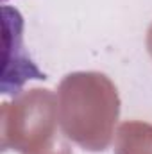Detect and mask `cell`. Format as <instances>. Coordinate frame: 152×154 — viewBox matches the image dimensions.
I'll list each match as a JSON object with an SVG mask.
<instances>
[{
  "mask_svg": "<svg viewBox=\"0 0 152 154\" xmlns=\"http://www.w3.org/2000/svg\"><path fill=\"white\" fill-rule=\"evenodd\" d=\"M59 122L65 134L88 151H104L120 111L114 84L97 72H77L59 86Z\"/></svg>",
  "mask_w": 152,
  "mask_h": 154,
  "instance_id": "obj_1",
  "label": "cell"
},
{
  "mask_svg": "<svg viewBox=\"0 0 152 154\" xmlns=\"http://www.w3.org/2000/svg\"><path fill=\"white\" fill-rule=\"evenodd\" d=\"M56 108L48 90H31L2 108V147L22 154L47 149L54 134Z\"/></svg>",
  "mask_w": 152,
  "mask_h": 154,
  "instance_id": "obj_2",
  "label": "cell"
},
{
  "mask_svg": "<svg viewBox=\"0 0 152 154\" xmlns=\"http://www.w3.org/2000/svg\"><path fill=\"white\" fill-rule=\"evenodd\" d=\"M4 14V41H5V70L2 79V93H20V88L29 79H47V75L34 65L23 47V18L9 7H2Z\"/></svg>",
  "mask_w": 152,
  "mask_h": 154,
  "instance_id": "obj_3",
  "label": "cell"
},
{
  "mask_svg": "<svg viewBox=\"0 0 152 154\" xmlns=\"http://www.w3.org/2000/svg\"><path fill=\"white\" fill-rule=\"evenodd\" d=\"M116 154H152V125L123 124L118 133Z\"/></svg>",
  "mask_w": 152,
  "mask_h": 154,
  "instance_id": "obj_4",
  "label": "cell"
},
{
  "mask_svg": "<svg viewBox=\"0 0 152 154\" xmlns=\"http://www.w3.org/2000/svg\"><path fill=\"white\" fill-rule=\"evenodd\" d=\"M147 47H149V52H150V56H152V25H150V29H149V36H147Z\"/></svg>",
  "mask_w": 152,
  "mask_h": 154,
  "instance_id": "obj_5",
  "label": "cell"
},
{
  "mask_svg": "<svg viewBox=\"0 0 152 154\" xmlns=\"http://www.w3.org/2000/svg\"><path fill=\"white\" fill-rule=\"evenodd\" d=\"M4 2H7V0H4Z\"/></svg>",
  "mask_w": 152,
  "mask_h": 154,
  "instance_id": "obj_6",
  "label": "cell"
}]
</instances>
